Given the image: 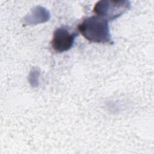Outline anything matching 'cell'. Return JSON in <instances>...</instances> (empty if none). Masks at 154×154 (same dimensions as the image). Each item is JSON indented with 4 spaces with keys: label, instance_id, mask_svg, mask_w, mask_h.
Returning a JSON list of instances; mask_svg holds the SVG:
<instances>
[{
    "label": "cell",
    "instance_id": "obj_1",
    "mask_svg": "<svg viewBox=\"0 0 154 154\" xmlns=\"http://www.w3.org/2000/svg\"><path fill=\"white\" fill-rule=\"evenodd\" d=\"M78 30L90 42L112 43L108 20L99 16L85 18L78 26Z\"/></svg>",
    "mask_w": 154,
    "mask_h": 154
},
{
    "label": "cell",
    "instance_id": "obj_2",
    "mask_svg": "<svg viewBox=\"0 0 154 154\" xmlns=\"http://www.w3.org/2000/svg\"><path fill=\"white\" fill-rule=\"evenodd\" d=\"M129 8L130 2L128 1L103 0L96 4L93 11L108 20L117 19Z\"/></svg>",
    "mask_w": 154,
    "mask_h": 154
},
{
    "label": "cell",
    "instance_id": "obj_3",
    "mask_svg": "<svg viewBox=\"0 0 154 154\" xmlns=\"http://www.w3.org/2000/svg\"><path fill=\"white\" fill-rule=\"evenodd\" d=\"M76 32H70L64 27L57 28L54 33L51 42L52 48L58 52H63L69 50L73 46Z\"/></svg>",
    "mask_w": 154,
    "mask_h": 154
}]
</instances>
